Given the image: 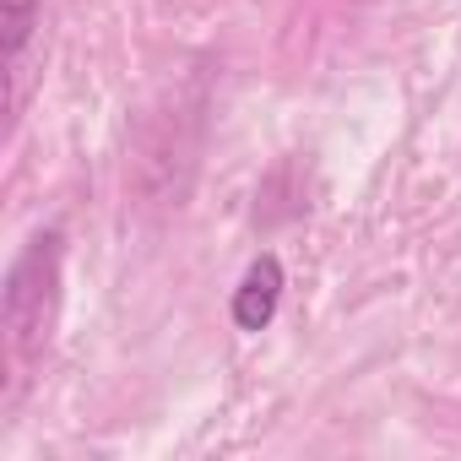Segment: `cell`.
Here are the masks:
<instances>
[{"label":"cell","instance_id":"cell-1","mask_svg":"<svg viewBox=\"0 0 461 461\" xmlns=\"http://www.w3.org/2000/svg\"><path fill=\"white\" fill-rule=\"evenodd\" d=\"M55 304H60V234H33L12 261L6 288H0V315H6L17 353H33L50 337Z\"/></svg>","mask_w":461,"mask_h":461},{"label":"cell","instance_id":"cell-2","mask_svg":"<svg viewBox=\"0 0 461 461\" xmlns=\"http://www.w3.org/2000/svg\"><path fill=\"white\" fill-rule=\"evenodd\" d=\"M39 23V0H6L0 6V39H6V114H23L28 98V44Z\"/></svg>","mask_w":461,"mask_h":461},{"label":"cell","instance_id":"cell-3","mask_svg":"<svg viewBox=\"0 0 461 461\" xmlns=\"http://www.w3.org/2000/svg\"><path fill=\"white\" fill-rule=\"evenodd\" d=\"M277 304H283V261L277 256H261V261H250V272L240 277V288H234V326L240 331H267L272 326V315H277Z\"/></svg>","mask_w":461,"mask_h":461}]
</instances>
